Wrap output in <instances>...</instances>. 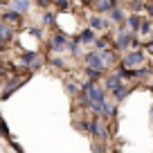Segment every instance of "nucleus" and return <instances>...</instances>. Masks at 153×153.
Segmentation results:
<instances>
[{"mask_svg": "<svg viewBox=\"0 0 153 153\" xmlns=\"http://www.w3.org/2000/svg\"><path fill=\"white\" fill-rule=\"evenodd\" d=\"M104 88H106V92H110V95L115 97V101H122L124 97H128V92H131V88L126 86V83L122 81V79H120L117 74H110V76H106Z\"/></svg>", "mask_w": 153, "mask_h": 153, "instance_id": "nucleus-1", "label": "nucleus"}, {"mask_svg": "<svg viewBox=\"0 0 153 153\" xmlns=\"http://www.w3.org/2000/svg\"><path fill=\"white\" fill-rule=\"evenodd\" d=\"M110 48L115 50V52H124V50H133L137 48V36H135L133 32H126V29H120V32L113 36V43H110Z\"/></svg>", "mask_w": 153, "mask_h": 153, "instance_id": "nucleus-2", "label": "nucleus"}, {"mask_svg": "<svg viewBox=\"0 0 153 153\" xmlns=\"http://www.w3.org/2000/svg\"><path fill=\"white\" fill-rule=\"evenodd\" d=\"M106 120L104 117H90L88 120V135H90L92 140H97V142H106L108 140V128H106Z\"/></svg>", "mask_w": 153, "mask_h": 153, "instance_id": "nucleus-3", "label": "nucleus"}, {"mask_svg": "<svg viewBox=\"0 0 153 153\" xmlns=\"http://www.w3.org/2000/svg\"><path fill=\"white\" fill-rule=\"evenodd\" d=\"M144 59H146V50L144 48H133V50H128V52L122 56V65L124 68H131V70H135V68H140L144 63Z\"/></svg>", "mask_w": 153, "mask_h": 153, "instance_id": "nucleus-4", "label": "nucleus"}, {"mask_svg": "<svg viewBox=\"0 0 153 153\" xmlns=\"http://www.w3.org/2000/svg\"><path fill=\"white\" fill-rule=\"evenodd\" d=\"M68 34H63V32H54L52 34V38L48 41V54L52 56V54H56V52H65V48H68Z\"/></svg>", "mask_w": 153, "mask_h": 153, "instance_id": "nucleus-5", "label": "nucleus"}, {"mask_svg": "<svg viewBox=\"0 0 153 153\" xmlns=\"http://www.w3.org/2000/svg\"><path fill=\"white\" fill-rule=\"evenodd\" d=\"M20 63H23L25 68H27L29 72H36L38 68L45 63V59L41 56L38 52H34V50H27V52H23L20 54Z\"/></svg>", "mask_w": 153, "mask_h": 153, "instance_id": "nucleus-6", "label": "nucleus"}, {"mask_svg": "<svg viewBox=\"0 0 153 153\" xmlns=\"http://www.w3.org/2000/svg\"><path fill=\"white\" fill-rule=\"evenodd\" d=\"M83 61H86V68H90V70H99V72H104L106 68V63H104V59H101V54L99 52H88L86 56H83Z\"/></svg>", "mask_w": 153, "mask_h": 153, "instance_id": "nucleus-7", "label": "nucleus"}, {"mask_svg": "<svg viewBox=\"0 0 153 153\" xmlns=\"http://www.w3.org/2000/svg\"><path fill=\"white\" fill-rule=\"evenodd\" d=\"M0 20L14 27V25H20V23H23V14H18V11H14L11 7H7V9L0 14Z\"/></svg>", "mask_w": 153, "mask_h": 153, "instance_id": "nucleus-8", "label": "nucleus"}, {"mask_svg": "<svg viewBox=\"0 0 153 153\" xmlns=\"http://www.w3.org/2000/svg\"><path fill=\"white\" fill-rule=\"evenodd\" d=\"M120 2L117 0H90V7L97 11V14H108L113 7H117Z\"/></svg>", "mask_w": 153, "mask_h": 153, "instance_id": "nucleus-9", "label": "nucleus"}, {"mask_svg": "<svg viewBox=\"0 0 153 153\" xmlns=\"http://www.w3.org/2000/svg\"><path fill=\"white\" fill-rule=\"evenodd\" d=\"M88 27L95 29V32H101V29H108L110 27V20H106L104 16L92 14V16H88Z\"/></svg>", "mask_w": 153, "mask_h": 153, "instance_id": "nucleus-10", "label": "nucleus"}, {"mask_svg": "<svg viewBox=\"0 0 153 153\" xmlns=\"http://www.w3.org/2000/svg\"><path fill=\"white\" fill-rule=\"evenodd\" d=\"M25 79H27V74H25V76H16V79H11V81H5V86H2L5 90H0V99H7V97H9L11 92L25 81Z\"/></svg>", "mask_w": 153, "mask_h": 153, "instance_id": "nucleus-11", "label": "nucleus"}, {"mask_svg": "<svg viewBox=\"0 0 153 153\" xmlns=\"http://www.w3.org/2000/svg\"><path fill=\"white\" fill-rule=\"evenodd\" d=\"M108 20L113 25H124L126 23V14H124V9H122V5H117V7H113V9L108 11Z\"/></svg>", "mask_w": 153, "mask_h": 153, "instance_id": "nucleus-12", "label": "nucleus"}, {"mask_svg": "<svg viewBox=\"0 0 153 153\" xmlns=\"http://www.w3.org/2000/svg\"><path fill=\"white\" fill-rule=\"evenodd\" d=\"M76 38H79V43H81V45H95L97 34H95V29L86 27V29H81V32L76 34Z\"/></svg>", "mask_w": 153, "mask_h": 153, "instance_id": "nucleus-13", "label": "nucleus"}, {"mask_svg": "<svg viewBox=\"0 0 153 153\" xmlns=\"http://www.w3.org/2000/svg\"><path fill=\"white\" fill-rule=\"evenodd\" d=\"M65 92L70 97H79L81 95V90H83V83H79V81H74V79H65Z\"/></svg>", "mask_w": 153, "mask_h": 153, "instance_id": "nucleus-14", "label": "nucleus"}, {"mask_svg": "<svg viewBox=\"0 0 153 153\" xmlns=\"http://www.w3.org/2000/svg\"><path fill=\"white\" fill-rule=\"evenodd\" d=\"M11 38H14V27L0 20V45H7Z\"/></svg>", "mask_w": 153, "mask_h": 153, "instance_id": "nucleus-15", "label": "nucleus"}, {"mask_svg": "<svg viewBox=\"0 0 153 153\" xmlns=\"http://www.w3.org/2000/svg\"><path fill=\"white\" fill-rule=\"evenodd\" d=\"M101 59H104V63L106 65H115V63L120 61V56H117V52H115L113 48H106V50H101Z\"/></svg>", "mask_w": 153, "mask_h": 153, "instance_id": "nucleus-16", "label": "nucleus"}, {"mask_svg": "<svg viewBox=\"0 0 153 153\" xmlns=\"http://www.w3.org/2000/svg\"><path fill=\"white\" fill-rule=\"evenodd\" d=\"M126 27H128L133 34H137L140 27H142V18H140L137 14H128V16H126Z\"/></svg>", "mask_w": 153, "mask_h": 153, "instance_id": "nucleus-17", "label": "nucleus"}, {"mask_svg": "<svg viewBox=\"0 0 153 153\" xmlns=\"http://www.w3.org/2000/svg\"><path fill=\"white\" fill-rule=\"evenodd\" d=\"M9 7L14 11H18V14H27L32 2H29V0H9Z\"/></svg>", "mask_w": 153, "mask_h": 153, "instance_id": "nucleus-18", "label": "nucleus"}, {"mask_svg": "<svg viewBox=\"0 0 153 153\" xmlns=\"http://www.w3.org/2000/svg\"><path fill=\"white\" fill-rule=\"evenodd\" d=\"M52 25H56V14L45 9L43 16H41V27H52Z\"/></svg>", "mask_w": 153, "mask_h": 153, "instance_id": "nucleus-19", "label": "nucleus"}, {"mask_svg": "<svg viewBox=\"0 0 153 153\" xmlns=\"http://www.w3.org/2000/svg\"><path fill=\"white\" fill-rule=\"evenodd\" d=\"M76 104H79V108H81V110H92V99L83 90H81V95L76 97Z\"/></svg>", "mask_w": 153, "mask_h": 153, "instance_id": "nucleus-20", "label": "nucleus"}, {"mask_svg": "<svg viewBox=\"0 0 153 153\" xmlns=\"http://www.w3.org/2000/svg\"><path fill=\"white\" fill-rule=\"evenodd\" d=\"M115 113H117V106H115L113 101H106V106H104V115H101V117H104V120H113Z\"/></svg>", "mask_w": 153, "mask_h": 153, "instance_id": "nucleus-21", "label": "nucleus"}, {"mask_svg": "<svg viewBox=\"0 0 153 153\" xmlns=\"http://www.w3.org/2000/svg\"><path fill=\"white\" fill-rule=\"evenodd\" d=\"M50 65H54V68H65V59L63 56H56V54H52V56H50Z\"/></svg>", "mask_w": 153, "mask_h": 153, "instance_id": "nucleus-22", "label": "nucleus"}, {"mask_svg": "<svg viewBox=\"0 0 153 153\" xmlns=\"http://www.w3.org/2000/svg\"><path fill=\"white\" fill-rule=\"evenodd\" d=\"M128 5H131V9H133V14H137V11H142L144 7H146V2H144V0H128Z\"/></svg>", "mask_w": 153, "mask_h": 153, "instance_id": "nucleus-23", "label": "nucleus"}, {"mask_svg": "<svg viewBox=\"0 0 153 153\" xmlns=\"http://www.w3.org/2000/svg\"><path fill=\"white\" fill-rule=\"evenodd\" d=\"M86 74H88V81H99L101 76H104V72H99V70H90V68H86Z\"/></svg>", "mask_w": 153, "mask_h": 153, "instance_id": "nucleus-24", "label": "nucleus"}, {"mask_svg": "<svg viewBox=\"0 0 153 153\" xmlns=\"http://www.w3.org/2000/svg\"><path fill=\"white\" fill-rule=\"evenodd\" d=\"M140 36H151V20H142V27H140Z\"/></svg>", "mask_w": 153, "mask_h": 153, "instance_id": "nucleus-25", "label": "nucleus"}, {"mask_svg": "<svg viewBox=\"0 0 153 153\" xmlns=\"http://www.w3.org/2000/svg\"><path fill=\"white\" fill-rule=\"evenodd\" d=\"M54 5H56V9L65 11V9H70V0H56V2H54Z\"/></svg>", "mask_w": 153, "mask_h": 153, "instance_id": "nucleus-26", "label": "nucleus"}, {"mask_svg": "<svg viewBox=\"0 0 153 153\" xmlns=\"http://www.w3.org/2000/svg\"><path fill=\"white\" fill-rule=\"evenodd\" d=\"M144 11L149 14V18H153V2H146V7H144Z\"/></svg>", "mask_w": 153, "mask_h": 153, "instance_id": "nucleus-27", "label": "nucleus"}, {"mask_svg": "<svg viewBox=\"0 0 153 153\" xmlns=\"http://www.w3.org/2000/svg\"><path fill=\"white\" fill-rule=\"evenodd\" d=\"M146 52L153 54V34H151V41H149V45H146Z\"/></svg>", "mask_w": 153, "mask_h": 153, "instance_id": "nucleus-28", "label": "nucleus"}, {"mask_svg": "<svg viewBox=\"0 0 153 153\" xmlns=\"http://www.w3.org/2000/svg\"><path fill=\"white\" fill-rule=\"evenodd\" d=\"M151 115H153V106H151Z\"/></svg>", "mask_w": 153, "mask_h": 153, "instance_id": "nucleus-29", "label": "nucleus"}, {"mask_svg": "<svg viewBox=\"0 0 153 153\" xmlns=\"http://www.w3.org/2000/svg\"><path fill=\"white\" fill-rule=\"evenodd\" d=\"M151 90H153V83H151Z\"/></svg>", "mask_w": 153, "mask_h": 153, "instance_id": "nucleus-30", "label": "nucleus"}, {"mask_svg": "<svg viewBox=\"0 0 153 153\" xmlns=\"http://www.w3.org/2000/svg\"><path fill=\"white\" fill-rule=\"evenodd\" d=\"M52 2H56V0H52Z\"/></svg>", "mask_w": 153, "mask_h": 153, "instance_id": "nucleus-31", "label": "nucleus"}]
</instances>
